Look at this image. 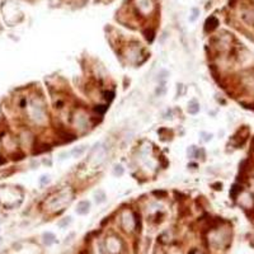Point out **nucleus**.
Instances as JSON below:
<instances>
[{
	"mask_svg": "<svg viewBox=\"0 0 254 254\" xmlns=\"http://www.w3.org/2000/svg\"><path fill=\"white\" fill-rule=\"evenodd\" d=\"M84 150H85V146H81V149H80V150H74L73 152H74V154H78V155H80V154H81V152H83Z\"/></svg>",
	"mask_w": 254,
	"mask_h": 254,
	"instance_id": "obj_4",
	"label": "nucleus"
},
{
	"mask_svg": "<svg viewBox=\"0 0 254 254\" xmlns=\"http://www.w3.org/2000/svg\"><path fill=\"white\" fill-rule=\"evenodd\" d=\"M216 25H217V19L213 18V17H211L206 22V30H212V29L216 28Z\"/></svg>",
	"mask_w": 254,
	"mask_h": 254,
	"instance_id": "obj_2",
	"label": "nucleus"
},
{
	"mask_svg": "<svg viewBox=\"0 0 254 254\" xmlns=\"http://www.w3.org/2000/svg\"><path fill=\"white\" fill-rule=\"evenodd\" d=\"M89 207H90V205H89L88 201H81V202L78 205L76 212L80 213V215H84V213H86V212L89 211Z\"/></svg>",
	"mask_w": 254,
	"mask_h": 254,
	"instance_id": "obj_1",
	"label": "nucleus"
},
{
	"mask_svg": "<svg viewBox=\"0 0 254 254\" xmlns=\"http://www.w3.org/2000/svg\"><path fill=\"white\" fill-rule=\"evenodd\" d=\"M240 190H241V189L239 188V185H233V189H231V196H234V197H235V196H236V193H238V192H240Z\"/></svg>",
	"mask_w": 254,
	"mask_h": 254,
	"instance_id": "obj_3",
	"label": "nucleus"
}]
</instances>
